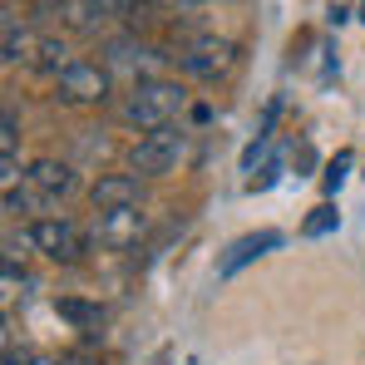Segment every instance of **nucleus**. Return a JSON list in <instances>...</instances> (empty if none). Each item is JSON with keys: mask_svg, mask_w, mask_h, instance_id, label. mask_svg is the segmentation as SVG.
Returning <instances> with one entry per match:
<instances>
[{"mask_svg": "<svg viewBox=\"0 0 365 365\" xmlns=\"http://www.w3.org/2000/svg\"><path fill=\"white\" fill-rule=\"evenodd\" d=\"M69 192H74V173H69V163L35 158L30 173H25V182L5 192V202H10V212H40V207L60 202V197H69Z\"/></svg>", "mask_w": 365, "mask_h": 365, "instance_id": "obj_1", "label": "nucleus"}, {"mask_svg": "<svg viewBox=\"0 0 365 365\" xmlns=\"http://www.w3.org/2000/svg\"><path fill=\"white\" fill-rule=\"evenodd\" d=\"M178 109H182L178 84H168V79H143V84H133V94H128V104H123V119L133 123V128H143V133H153V128H173Z\"/></svg>", "mask_w": 365, "mask_h": 365, "instance_id": "obj_2", "label": "nucleus"}, {"mask_svg": "<svg viewBox=\"0 0 365 365\" xmlns=\"http://www.w3.org/2000/svg\"><path fill=\"white\" fill-rule=\"evenodd\" d=\"M178 158H182V133L178 128H153L133 143L128 168H133V178H163L178 168Z\"/></svg>", "mask_w": 365, "mask_h": 365, "instance_id": "obj_3", "label": "nucleus"}, {"mask_svg": "<svg viewBox=\"0 0 365 365\" xmlns=\"http://www.w3.org/2000/svg\"><path fill=\"white\" fill-rule=\"evenodd\" d=\"M143 232H148V212L143 207H114V212H99V222H94V237H99V247H109V252L138 247Z\"/></svg>", "mask_w": 365, "mask_h": 365, "instance_id": "obj_4", "label": "nucleus"}, {"mask_svg": "<svg viewBox=\"0 0 365 365\" xmlns=\"http://www.w3.org/2000/svg\"><path fill=\"white\" fill-rule=\"evenodd\" d=\"M30 242L40 247L50 262H79L84 257V232L69 222V217H40L30 227Z\"/></svg>", "mask_w": 365, "mask_h": 365, "instance_id": "obj_5", "label": "nucleus"}, {"mask_svg": "<svg viewBox=\"0 0 365 365\" xmlns=\"http://www.w3.org/2000/svg\"><path fill=\"white\" fill-rule=\"evenodd\" d=\"M55 89H60L64 104H104V99H109V69L74 60L60 79H55Z\"/></svg>", "mask_w": 365, "mask_h": 365, "instance_id": "obj_6", "label": "nucleus"}, {"mask_svg": "<svg viewBox=\"0 0 365 365\" xmlns=\"http://www.w3.org/2000/svg\"><path fill=\"white\" fill-rule=\"evenodd\" d=\"M237 60V50L227 45V40H192L187 50L178 55V64L187 74H197V79H217V74H227Z\"/></svg>", "mask_w": 365, "mask_h": 365, "instance_id": "obj_7", "label": "nucleus"}, {"mask_svg": "<svg viewBox=\"0 0 365 365\" xmlns=\"http://www.w3.org/2000/svg\"><path fill=\"white\" fill-rule=\"evenodd\" d=\"M272 247H282V232H247V237H237V242L222 252V262H217V277H237L247 262L267 257Z\"/></svg>", "mask_w": 365, "mask_h": 365, "instance_id": "obj_8", "label": "nucleus"}, {"mask_svg": "<svg viewBox=\"0 0 365 365\" xmlns=\"http://www.w3.org/2000/svg\"><path fill=\"white\" fill-rule=\"evenodd\" d=\"M89 197H94V207H99V212H114V207H138V178H133V173L99 178Z\"/></svg>", "mask_w": 365, "mask_h": 365, "instance_id": "obj_9", "label": "nucleus"}, {"mask_svg": "<svg viewBox=\"0 0 365 365\" xmlns=\"http://www.w3.org/2000/svg\"><path fill=\"white\" fill-rule=\"evenodd\" d=\"M109 64H114V69H128V74H138V84H143V74L153 69V50L133 45V40H114V45H109ZM148 79H153V74H148Z\"/></svg>", "mask_w": 365, "mask_h": 365, "instance_id": "obj_10", "label": "nucleus"}, {"mask_svg": "<svg viewBox=\"0 0 365 365\" xmlns=\"http://www.w3.org/2000/svg\"><path fill=\"white\" fill-rule=\"evenodd\" d=\"M55 311H60L64 321H74L79 331H99V326H104V306L79 302V297H60V302H55Z\"/></svg>", "mask_w": 365, "mask_h": 365, "instance_id": "obj_11", "label": "nucleus"}, {"mask_svg": "<svg viewBox=\"0 0 365 365\" xmlns=\"http://www.w3.org/2000/svg\"><path fill=\"white\" fill-rule=\"evenodd\" d=\"M30 64H35V69H55V74H64L74 60H64V45H55V40H35V45H30Z\"/></svg>", "mask_w": 365, "mask_h": 365, "instance_id": "obj_12", "label": "nucleus"}, {"mask_svg": "<svg viewBox=\"0 0 365 365\" xmlns=\"http://www.w3.org/2000/svg\"><path fill=\"white\" fill-rule=\"evenodd\" d=\"M341 227V212H336V202H321V207H311V217L302 222L306 237H326V232H336Z\"/></svg>", "mask_w": 365, "mask_h": 365, "instance_id": "obj_13", "label": "nucleus"}, {"mask_svg": "<svg viewBox=\"0 0 365 365\" xmlns=\"http://www.w3.org/2000/svg\"><path fill=\"white\" fill-rule=\"evenodd\" d=\"M346 168H351V148H341V153L326 163V173H321V187H326V192H336V187L346 182Z\"/></svg>", "mask_w": 365, "mask_h": 365, "instance_id": "obj_14", "label": "nucleus"}, {"mask_svg": "<svg viewBox=\"0 0 365 365\" xmlns=\"http://www.w3.org/2000/svg\"><path fill=\"white\" fill-rule=\"evenodd\" d=\"M60 365H109V361H104L99 351H84V346H79V351H64Z\"/></svg>", "mask_w": 365, "mask_h": 365, "instance_id": "obj_15", "label": "nucleus"}, {"mask_svg": "<svg viewBox=\"0 0 365 365\" xmlns=\"http://www.w3.org/2000/svg\"><path fill=\"white\" fill-rule=\"evenodd\" d=\"M282 178V163H277V158H272V163H267V168H262V173H257V178L247 182V187H252V192H267V187H272V182Z\"/></svg>", "mask_w": 365, "mask_h": 365, "instance_id": "obj_16", "label": "nucleus"}, {"mask_svg": "<svg viewBox=\"0 0 365 365\" xmlns=\"http://www.w3.org/2000/svg\"><path fill=\"white\" fill-rule=\"evenodd\" d=\"M262 153H267V133H257V138L247 143V153H242V168H247V173L257 168V158H262Z\"/></svg>", "mask_w": 365, "mask_h": 365, "instance_id": "obj_17", "label": "nucleus"}, {"mask_svg": "<svg viewBox=\"0 0 365 365\" xmlns=\"http://www.w3.org/2000/svg\"><path fill=\"white\" fill-rule=\"evenodd\" d=\"M5 365H60V361H45V356H30V351H5Z\"/></svg>", "mask_w": 365, "mask_h": 365, "instance_id": "obj_18", "label": "nucleus"}, {"mask_svg": "<svg viewBox=\"0 0 365 365\" xmlns=\"http://www.w3.org/2000/svg\"><path fill=\"white\" fill-rule=\"evenodd\" d=\"M163 5H207V0H163Z\"/></svg>", "mask_w": 365, "mask_h": 365, "instance_id": "obj_19", "label": "nucleus"}, {"mask_svg": "<svg viewBox=\"0 0 365 365\" xmlns=\"http://www.w3.org/2000/svg\"><path fill=\"white\" fill-rule=\"evenodd\" d=\"M361 20H365V0H361Z\"/></svg>", "mask_w": 365, "mask_h": 365, "instance_id": "obj_20", "label": "nucleus"}]
</instances>
